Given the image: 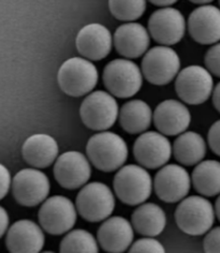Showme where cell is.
<instances>
[{"label":"cell","mask_w":220,"mask_h":253,"mask_svg":"<svg viewBox=\"0 0 220 253\" xmlns=\"http://www.w3.org/2000/svg\"><path fill=\"white\" fill-rule=\"evenodd\" d=\"M86 153L89 161L102 172H114L127 161L129 155L125 140L113 132H100L87 142Z\"/></svg>","instance_id":"cell-1"},{"label":"cell","mask_w":220,"mask_h":253,"mask_svg":"<svg viewBox=\"0 0 220 253\" xmlns=\"http://www.w3.org/2000/svg\"><path fill=\"white\" fill-rule=\"evenodd\" d=\"M99 80L96 66L83 57H72L60 66L57 81L60 89L70 97L79 98L92 91Z\"/></svg>","instance_id":"cell-2"},{"label":"cell","mask_w":220,"mask_h":253,"mask_svg":"<svg viewBox=\"0 0 220 253\" xmlns=\"http://www.w3.org/2000/svg\"><path fill=\"white\" fill-rule=\"evenodd\" d=\"M215 208L211 202L199 195L183 199L175 211L176 224L191 236H201L209 232L215 222Z\"/></svg>","instance_id":"cell-3"},{"label":"cell","mask_w":220,"mask_h":253,"mask_svg":"<svg viewBox=\"0 0 220 253\" xmlns=\"http://www.w3.org/2000/svg\"><path fill=\"white\" fill-rule=\"evenodd\" d=\"M113 186L117 198L123 203L136 206L143 204L150 197L153 180L144 167L128 164L119 169Z\"/></svg>","instance_id":"cell-4"},{"label":"cell","mask_w":220,"mask_h":253,"mask_svg":"<svg viewBox=\"0 0 220 253\" xmlns=\"http://www.w3.org/2000/svg\"><path fill=\"white\" fill-rule=\"evenodd\" d=\"M77 210L88 222H100L108 219L115 208V198L105 183H87L77 197Z\"/></svg>","instance_id":"cell-5"},{"label":"cell","mask_w":220,"mask_h":253,"mask_svg":"<svg viewBox=\"0 0 220 253\" xmlns=\"http://www.w3.org/2000/svg\"><path fill=\"white\" fill-rule=\"evenodd\" d=\"M103 83L111 94L130 98L140 91L143 77L136 63L129 59H114L105 66Z\"/></svg>","instance_id":"cell-6"},{"label":"cell","mask_w":220,"mask_h":253,"mask_svg":"<svg viewBox=\"0 0 220 253\" xmlns=\"http://www.w3.org/2000/svg\"><path fill=\"white\" fill-rule=\"evenodd\" d=\"M83 124L91 130L105 131L116 123L118 105L113 94L97 90L88 94L80 107Z\"/></svg>","instance_id":"cell-7"},{"label":"cell","mask_w":220,"mask_h":253,"mask_svg":"<svg viewBox=\"0 0 220 253\" xmlns=\"http://www.w3.org/2000/svg\"><path fill=\"white\" fill-rule=\"evenodd\" d=\"M179 69V56L167 45L155 46L144 54L142 73L150 84L158 86L169 84L177 77Z\"/></svg>","instance_id":"cell-8"},{"label":"cell","mask_w":220,"mask_h":253,"mask_svg":"<svg viewBox=\"0 0 220 253\" xmlns=\"http://www.w3.org/2000/svg\"><path fill=\"white\" fill-rule=\"evenodd\" d=\"M77 207L62 195H54L44 201L38 218L42 229L51 235H61L72 230L77 222Z\"/></svg>","instance_id":"cell-9"},{"label":"cell","mask_w":220,"mask_h":253,"mask_svg":"<svg viewBox=\"0 0 220 253\" xmlns=\"http://www.w3.org/2000/svg\"><path fill=\"white\" fill-rule=\"evenodd\" d=\"M175 90L185 103L202 104L209 100L214 90L212 73L201 66L187 67L176 77Z\"/></svg>","instance_id":"cell-10"},{"label":"cell","mask_w":220,"mask_h":253,"mask_svg":"<svg viewBox=\"0 0 220 253\" xmlns=\"http://www.w3.org/2000/svg\"><path fill=\"white\" fill-rule=\"evenodd\" d=\"M47 176L38 169H24L12 180V192L18 204L26 207L39 205L49 193Z\"/></svg>","instance_id":"cell-11"},{"label":"cell","mask_w":220,"mask_h":253,"mask_svg":"<svg viewBox=\"0 0 220 253\" xmlns=\"http://www.w3.org/2000/svg\"><path fill=\"white\" fill-rule=\"evenodd\" d=\"M148 30L153 39L161 45L178 43L186 31V21L181 12L165 7L155 11L148 21Z\"/></svg>","instance_id":"cell-12"},{"label":"cell","mask_w":220,"mask_h":253,"mask_svg":"<svg viewBox=\"0 0 220 253\" xmlns=\"http://www.w3.org/2000/svg\"><path fill=\"white\" fill-rule=\"evenodd\" d=\"M191 178L187 170L178 164L161 167L155 176V192L166 203H177L190 191Z\"/></svg>","instance_id":"cell-13"},{"label":"cell","mask_w":220,"mask_h":253,"mask_svg":"<svg viewBox=\"0 0 220 253\" xmlns=\"http://www.w3.org/2000/svg\"><path fill=\"white\" fill-rule=\"evenodd\" d=\"M90 163L80 151H67L55 161V179L65 189L75 190L83 187L90 178Z\"/></svg>","instance_id":"cell-14"},{"label":"cell","mask_w":220,"mask_h":253,"mask_svg":"<svg viewBox=\"0 0 220 253\" xmlns=\"http://www.w3.org/2000/svg\"><path fill=\"white\" fill-rule=\"evenodd\" d=\"M173 147L165 134L144 132L133 145V155L137 163L146 169H158L171 159Z\"/></svg>","instance_id":"cell-15"},{"label":"cell","mask_w":220,"mask_h":253,"mask_svg":"<svg viewBox=\"0 0 220 253\" xmlns=\"http://www.w3.org/2000/svg\"><path fill=\"white\" fill-rule=\"evenodd\" d=\"M188 31L192 39L203 45L220 41V9L202 4L194 9L188 18Z\"/></svg>","instance_id":"cell-16"},{"label":"cell","mask_w":220,"mask_h":253,"mask_svg":"<svg viewBox=\"0 0 220 253\" xmlns=\"http://www.w3.org/2000/svg\"><path fill=\"white\" fill-rule=\"evenodd\" d=\"M78 52L89 60H101L111 52L113 37L101 24H88L82 28L75 39Z\"/></svg>","instance_id":"cell-17"},{"label":"cell","mask_w":220,"mask_h":253,"mask_svg":"<svg viewBox=\"0 0 220 253\" xmlns=\"http://www.w3.org/2000/svg\"><path fill=\"white\" fill-rule=\"evenodd\" d=\"M153 118L156 128L160 133L170 136L183 133L191 122L188 107L177 100H166L158 104Z\"/></svg>","instance_id":"cell-18"},{"label":"cell","mask_w":220,"mask_h":253,"mask_svg":"<svg viewBox=\"0 0 220 253\" xmlns=\"http://www.w3.org/2000/svg\"><path fill=\"white\" fill-rule=\"evenodd\" d=\"M133 226L123 217L105 219L100 225L97 238L101 248L106 252L121 253L130 248L133 242Z\"/></svg>","instance_id":"cell-19"},{"label":"cell","mask_w":220,"mask_h":253,"mask_svg":"<svg viewBox=\"0 0 220 253\" xmlns=\"http://www.w3.org/2000/svg\"><path fill=\"white\" fill-rule=\"evenodd\" d=\"M45 237L41 227L30 220H20L12 225L5 246L13 253H36L42 250Z\"/></svg>","instance_id":"cell-20"},{"label":"cell","mask_w":220,"mask_h":253,"mask_svg":"<svg viewBox=\"0 0 220 253\" xmlns=\"http://www.w3.org/2000/svg\"><path fill=\"white\" fill-rule=\"evenodd\" d=\"M113 42L119 54L126 58L133 59L147 52L150 40L148 31L143 25L128 22L115 30Z\"/></svg>","instance_id":"cell-21"},{"label":"cell","mask_w":220,"mask_h":253,"mask_svg":"<svg viewBox=\"0 0 220 253\" xmlns=\"http://www.w3.org/2000/svg\"><path fill=\"white\" fill-rule=\"evenodd\" d=\"M58 151L59 147L55 138L43 133L29 136L22 147L24 160L36 169L48 168L57 159Z\"/></svg>","instance_id":"cell-22"},{"label":"cell","mask_w":220,"mask_h":253,"mask_svg":"<svg viewBox=\"0 0 220 253\" xmlns=\"http://www.w3.org/2000/svg\"><path fill=\"white\" fill-rule=\"evenodd\" d=\"M133 229L144 236H158L167 225L166 212L154 203L140 204L131 216Z\"/></svg>","instance_id":"cell-23"},{"label":"cell","mask_w":220,"mask_h":253,"mask_svg":"<svg viewBox=\"0 0 220 253\" xmlns=\"http://www.w3.org/2000/svg\"><path fill=\"white\" fill-rule=\"evenodd\" d=\"M153 113L150 106L142 100H131L123 105L119 112L122 128L130 134L143 133L152 124Z\"/></svg>","instance_id":"cell-24"},{"label":"cell","mask_w":220,"mask_h":253,"mask_svg":"<svg viewBox=\"0 0 220 253\" xmlns=\"http://www.w3.org/2000/svg\"><path fill=\"white\" fill-rule=\"evenodd\" d=\"M173 154L183 166H197L206 155V143L196 132H183L174 142Z\"/></svg>","instance_id":"cell-25"},{"label":"cell","mask_w":220,"mask_h":253,"mask_svg":"<svg viewBox=\"0 0 220 253\" xmlns=\"http://www.w3.org/2000/svg\"><path fill=\"white\" fill-rule=\"evenodd\" d=\"M191 181L194 189L204 197L220 194V162L205 160L198 163L192 172Z\"/></svg>","instance_id":"cell-26"},{"label":"cell","mask_w":220,"mask_h":253,"mask_svg":"<svg viewBox=\"0 0 220 253\" xmlns=\"http://www.w3.org/2000/svg\"><path fill=\"white\" fill-rule=\"evenodd\" d=\"M60 252H99V247L96 238L89 232L85 230H73L61 240Z\"/></svg>","instance_id":"cell-27"},{"label":"cell","mask_w":220,"mask_h":253,"mask_svg":"<svg viewBox=\"0 0 220 253\" xmlns=\"http://www.w3.org/2000/svg\"><path fill=\"white\" fill-rule=\"evenodd\" d=\"M109 9L118 21L133 22L146 10V0H109Z\"/></svg>","instance_id":"cell-28"},{"label":"cell","mask_w":220,"mask_h":253,"mask_svg":"<svg viewBox=\"0 0 220 253\" xmlns=\"http://www.w3.org/2000/svg\"><path fill=\"white\" fill-rule=\"evenodd\" d=\"M129 252H155V253H163L165 251V247L160 244L158 240L154 237L145 236V238H141L136 240L135 243L132 244L129 248Z\"/></svg>","instance_id":"cell-29"},{"label":"cell","mask_w":220,"mask_h":253,"mask_svg":"<svg viewBox=\"0 0 220 253\" xmlns=\"http://www.w3.org/2000/svg\"><path fill=\"white\" fill-rule=\"evenodd\" d=\"M206 69L215 77L220 78V42L214 44L204 57Z\"/></svg>","instance_id":"cell-30"},{"label":"cell","mask_w":220,"mask_h":253,"mask_svg":"<svg viewBox=\"0 0 220 253\" xmlns=\"http://www.w3.org/2000/svg\"><path fill=\"white\" fill-rule=\"evenodd\" d=\"M203 248L205 252H220V226L209 231L204 238Z\"/></svg>","instance_id":"cell-31"},{"label":"cell","mask_w":220,"mask_h":253,"mask_svg":"<svg viewBox=\"0 0 220 253\" xmlns=\"http://www.w3.org/2000/svg\"><path fill=\"white\" fill-rule=\"evenodd\" d=\"M207 140H209V145L213 153L220 157V120H217L212 125Z\"/></svg>","instance_id":"cell-32"},{"label":"cell","mask_w":220,"mask_h":253,"mask_svg":"<svg viewBox=\"0 0 220 253\" xmlns=\"http://www.w3.org/2000/svg\"><path fill=\"white\" fill-rule=\"evenodd\" d=\"M11 175L8 169L0 163V200L8 194L11 187Z\"/></svg>","instance_id":"cell-33"},{"label":"cell","mask_w":220,"mask_h":253,"mask_svg":"<svg viewBox=\"0 0 220 253\" xmlns=\"http://www.w3.org/2000/svg\"><path fill=\"white\" fill-rule=\"evenodd\" d=\"M9 226V214L3 207L0 206V238L3 236Z\"/></svg>","instance_id":"cell-34"},{"label":"cell","mask_w":220,"mask_h":253,"mask_svg":"<svg viewBox=\"0 0 220 253\" xmlns=\"http://www.w3.org/2000/svg\"><path fill=\"white\" fill-rule=\"evenodd\" d=\"M213 104L215 109L220 113V82L213 90Z\"/></svg>","instance_id":"cell-35"},{"label":"cell","mask_w":220,"mask_h":253,"mask_svg":"<svg viewBox=\"0 0 220 253\" xmlns=\"http://www.w3.org/2000/svg\"><path fill=\"white\" fill-rule=\"evenodd\" d=\"M148 1L155 5H158V7H170V5L174 4L177 0H148Z\"/></svg>","instance_id":"cell-36"},{"label":"cell","mask_w":220,"mask_h":253,"mask_svg":"<svg viewBox=\"0 0 220 253\" xmlns=\"http://www.w3.org/2000/svg\"><path fill=\"white\" fill-rule=\"evenodd\" d=\"M215 212H216V216L218 217V220L220 221V195H219L217 201H216V204H215Z\"/></svg>","instance_id":"cell-37"},{"label":"cell","mask_w":220,"mask_h":253,"mask_svg":"<svg viewBox=\"0 0 220 253\" xmlns=\"http://www.w3.org/2000/svg\"><path fill=\"white\" fill-rule=\"evenodd\" d=\"M192 3H196V4H209L210 2L214 1V0H189Z\"/></svg>","instance_id":"cell-38"},{"label":"cell","mask_w":220,"mask_h":253,"mask_svg":"<svg viewBox=\"0 0 220 253\" xmlns=\"http://www.w3.org/2000/svg\"><path fill=\"white\" fill-rule=\"evenodd\" d=\"M219 4H220V0H219Z\"/></svg>","instance_id":"cell-39"}]
</instances>
